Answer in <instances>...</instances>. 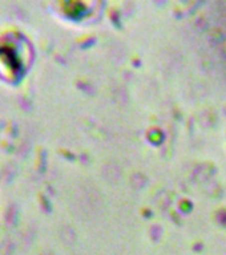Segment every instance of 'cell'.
<instances>
[{"mask_svg": "<svg viewBox=\"0 0 226 255\" xmlns=\"http://www.w3.org/2000/svg\"><path fill=\"white\" fill-rule=\"evenodd\" d=\"M32 60L31 44L20 33L0 37V77L9 83L19 81Z\"/></svg>", "mask_w": 226, "mask_h": 255, "instance_id": "1", "label": "cell"}]
</instances>
